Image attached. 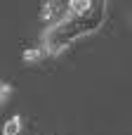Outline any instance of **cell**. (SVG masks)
<instances>
[{"label": "cell", "instance_id": "obj_1", "mask_svg": "<svg viewBox=\"0 0 132 135\" xmlns=\"http://www.w3.org/2000/svg\"><path fill=\"white\" fill-rule=\"evenodd\" d=\"M59 17H61V7H59V2H57V0H45L43 7H40V19L47 21V24H54Z\"/></svg>", "mask_w": 132, "mask_h": 135}, {"label": "cell", "instance_id": "obj_2", "mask_svg": "<svg viewBox=\"0 0 132 135\" xmlns=\"http://www.w3.org/2000/svg\"><path fill=\"white\" fill-rule=\"evenodd\" d=\"M94 2H97V0H68L66 14H71V17H85V14L94 7Z\"/></svg>", "mask_w": 132, "mask_h": 135}, {"label": "cell", "instance_id": "obj_3", "mask_svg": "<svg viewBox=\"0 0 132 135\" xmlns=\"http://www.w3.org/2000/svg\"><path fill=\"white\" fill-rule=\"evenodd\" d=\"M45 57H47V52H45V47H40V45H35V47H26V50L21 52V59H24L26 64H40Z\"/></svg>", "mask_w": 132, "mask_h": 135}, {"label": "cell", "instance_id": "obj_4", "mask_svg": "<svg viewBox=\"0 0 132 135\" xmlns=\"http://www.w3.org/2000/svg\"><path fill=\"white\" fill-rule=\"evenodd\" d=\"M21 128H24L21 116H9L2 126V135H21Z\"/></svg>", "mask_w": 132, "mask_h": 135}, {"label": "cell", "instance_id": "obj_5", "mask_svg": "<svg viewBox=\"0 0 132 135\" xmlns=\"http://www.w3.org/2000/svg\"><path fill=\"white\" fill-rule=\"evenodd\" d=\"M2 104H5V102H0V107H2Z\"/></svg>", "mask_w": 132, "mask_h": 135}]
</instances>
